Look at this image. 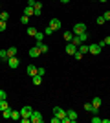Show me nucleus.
<instances>
[{
	"instance_id": "1",
	"label": "nucleus",
	"mask_w": 110,
	"mask_h": 123,
	"mask_svg": "<svg viewBox=\"0 0 110 123\" xmlns=\"http://www.w3.org/2000/svg\"><path fill=\"white\" fill-rule=\"evenodd\" d=\"M86 30H88V28H86V24H83V22H77V24L73 26V35H79V33H84Z\"/></svg>"
},
{
	"instance_id": "2",
	"label": "nucleus",
	"mask_w": 110,
	"mask_h": 123,
	"mask_svg": "<svg viewBox=\"0 0 110 123\" xmlns=\"http://www.w3.org/2000/svg\"><path fill=\"white\" fill-rule=\"evenodd\" d=\"M31 112H33V108L26 105V107L20 108V118H31Z\"/></svg>"
},
{
	"instance_id": "3",
	"label": "nucleus",
	"mask_w": 110,
	"mask_h": 123,
	"mask_svg": "<svg viewBox=\"0 0 110 123\" xmlns=\"http://www.w3.org/2000/svg\"><path fill=\"white\" fill-rule=\"evenodd\" d=\"M88 53H92V55H99V53H101V46H99V44H88Z\"/></svg>"
},
{
	"instance_id": "4",
	"label": "nucleus",
	"mask_w": 110,
	"mask_h": 123,
	"mask_svg": "<svg viewBox=\"0 0 110 123\" xmlns=\"http://www.w3.org/2000/svg\"><path fill=\"white\" fill-rule=\"evenodd\" d=\"M64 50H66V53H68V55H75V51H77V46H75V44H73V42H68V44H66V46H64Z\"/></svg>"
},
{
	"instance_id": "5",
	"label": "nucleus",
	"mask_w": 110,
	"mask_h": 123,
	"mask_svg": "<svg viewBox=\"0 0 110 123\" xmlns=\"http://www.w3.org/2000/svg\"><path fill=\"white\" fill-rule=\"evenodd\" d=\"M53 116H57L59 119H63V118H66V110L61 108V107H55L53 108Z\"/></svg>"
},
{
	"instance_id": "6",
	"label": "nucleus",
	"mask_w": 110,
	"mask_h": 123,
	"mask_svg": "<svg viewBox=\"0 0 110 123\" xmlns=\"http://www.w3.org/2000/svg\"><path fill=\"white\" fill-rule=\"evenodd\" d=\"M28 53H29V57H33V59H37V57H41V50H39V46H33V48H29V51H28Z\"/></svg>"
},
{
	"instance_id": "7",
	"label": "nucleus",
	"mask_w": 110,
	"mask_h": 123,
	"mask_svg": "<svg viewBox=\"0 0 110 123\" xmlns=\"http://www.w3.org/2000/svg\"><path fill=\"white\" fill-rule=\"evenodd\" d=\"M31 121L33 123H42V114L37 112V110H33L31 112Z\"/></svg>"
},
{
	"instance_id": "8",
	"label": "nucleus",
	"mask_w": 110,
	"mask_h": 123,
	"mask_svg": "<svg viewBox=\"0 0 110 123\" xmlns=\"http://www.w3.org/2000/svg\"><path fill=\"white\" fill-rule=\"evenodd\" d=\"M50 26L57 31V30H61V28H63V22L59 20V18H52V20H50Z\"/></svg>"
},
{
	"instance_id": "9",
	"label": "nucleus",
	"mask_w": 110,
	"mask_h": 123,
	"mask_svg": "<svg viewBox=\"0 0 110 123\" xmlns=\"http://www.w3.org/2000/svg\"><path fill=\"white\" fill-rule=\"evenodd\" d=\"M66 116H68L70 123H73V121H77V112H75V110H73V108H70V110H66Z\"/></svg>"
},
{
	"instance_id": "10",
	"label": "nucleus",
	"mask_w": 110,
	"mask_h": 123,
	"mask_svg": "<svg viewBox=\"0 0 110 123\" xmlns=\"http://www.w3.org/2000/svg\"><path fill=\"white\" fill-rule=\"evenodd\" d=\"M7 64H9V68H18L20 61H18L17 57H9V59H7Z\"/></svg>"
},
{
	"instance_id": "11",
	"label": "nucleus",
	"mask_w": 110,
	"mask_h": 123,
	"mask_svg": "<svg viewBox=\"0 0 110 123\" xmlns=\"http://www.w3.org/2000/svg\"><path fill=\"white\" fill-rule=\"evenodd\" d=\"M26 72H28V75H29V77L37 75V66H33V64H29V66L26 68Z\"/></svg>"
},
{
	"instance_id": "12",
	"label": "nucleus",
	"mask_w": 110,
	"mask_h": 123,
	"mask_svg": "<svg viewBox=\"0 0 110 123\" xmlns=\"http://www.w3.org/2000/svg\"><path fill=\"white\" fill-rule=\"evenodd\" d=\"M37 46H39L41 53H48V51H50V46H48V44H42V42H37Z\"/></svg>"
},
{
	"instance_id": "13",
	"label": "nucleus",
	"mask_w": 110,
	"mask_h": 123,
	"mask_svg": "<svg viewBox=\"0 0 110 123\" xmlns=\"http://www.w3.org/2000/svg\"><path fill=\"white\" fill-rule=\"evenodd\" d=\"M17 53H18V50H17L15 46H9V48H7V55H9V57H17ZM9 57H7V59H9Z\"/></svg>"
},
{
	"instance_id": "14",
	"label": "nucleus",
	"mask_w": 110,
	"mask_h": 123,
	"mask_svg": "<svg viewBox=\"0 0 110 123\" xmlns=\"http://www.w3.org/2000/svg\"><path fill=\"white\" fill-rule=\"evenodd\" d=\"M101 103H103V101H101V98H94V99H92V105H94V108H95V110H99Z\"/></svg>"
},
{
	"instance_id": "15",
	"label": "nucleus",
	"mask_w": 110,
	"mask_h": 123,
	"mask_svg": "<svg viewBox=\"0 0 110 123\" xmlns=\"http://www.w3.org/2000/svg\"><path fill=\"white\" fill-rule=\"evenodd\" d=\"M33 37H35L37 42H42V39H44V31H39V30H37V33H35Z\"/></svg>"
},
{
	"instance_id": "16",
	"label": "nucleus",
	"mask_w": 110,
	"mask_h": 123,
	"mask_svg": "<svg viewBox=\"0 0 110 123\" xmlns=\"http://www.w3.org/2000/svg\"><path fill=\"white\" fill-rule=\"evenodd\" d=\"M24 15H28V17H31V15H35V9H33L31 6H26V9H24Z\"/></svg>"
},
{
	"instance_id": "17",
	"label": "nucleus",
	"mask_w": 110,
	"mask_h": 123,
	"mask_svg": "<svg viewBox=\"0 0 110 123\" xmlns=\"http://www.w3.org/2000/svg\"><path fill=\"white\" fill-rule=\"evenodd\" d=\"M33 9H35V15L41 17V9H42V4L41 2H35V6H33Z\"/></svg>"
},
{
	"instance_id": "18",
	"label": "nucleus",
	"mask_w": 110,
	"mask_h": 123,
	"mask_svg": "<svg viewBox=\"0 0 110 123\" xmlns=\"http://www.w3.org/2000/svg\"><path fill=\"white\" fill-rule=\"evenodd\" d=\"M70 42H73V44H75V46H81V44H83V41H81V39H79V35H73V39H72V41H70Z\"/></svg>"
},
{
	"instance_id": "19",
	"label": "nucleus",
	"mask_w": 110,
	"mask_h": 123,
	"mask_svg": "<svg viewBox=\"0 0 110 123\" xmlns=\"http://www.w3.org/2000/svg\"><path fill=\"white\" fill-rule=\"evenodd\" d=\"M41 83H42V75H39V74H37V75H33V85H35V86H39Z\"/></svg>"
},
{
	"instance_id": "20",
	"label": "nucleus",
	"mask_w": 110,
	"mask_h": 123,
	"mask_svg": "<svg viewBox=\"0 0 110 123\" xmlns=\"http://www.w3.org/2000/svg\"><path fill=\"white\" fill-rule=\"evenodd\" d=\"M77 51H81L83 55H84V53H88V44H84V42H83V44L77 48Z\"/></svg>"
},
{
	"instance_id": "21",
	"label": "nucleus",
	"mask_w": 110,
	"mask_h": 123,
	"mask_svg": "<svg viewBox=\"0 0 110 123\" xmlns=\"http://www.w3.org/2000/svg\"><path fill=\"white\" fill-rule=\"evenodd\" d=\"M0 20L7 22V20H9V13H7V11H0Z\"/></svg>"
},
{
	"instance_id": "22",
	"label": "nucleus",
	"mask_w": 110,
	"mask_h": 123,
	"mask_svg": "<svg viewBox=\"0 0 110 123\" xmlns=\"http://www.w3.org/2000/svg\"><path fill=\"white\" fill-rule=\"evenodd\" d=\"M72 39H73V31H64V41L70 42Z\"/></svg>"
},
{
	"instance_id": "23",
	"label": "nucleus",
	"mask_w": 110,
	"mask_h": 123,
	"mask_svg": "<svg viewBox=\"0 0 110 123\" xmlns=\"http://www.w3.org/2000/svg\"><path fill=\"white\" fill-rule=\"evenodd\" d=\"M11 119H20V110H11Z\"/></svg>"
},
{
	"instance_id": "24",
	"label": "nucleus",
	"mask_w": 110,
	"mask_h": 123,
	"mask_svg": "<svg viewBox=\"0 0 110 123\" xmlns=\"http://www.w3.org/2000/svg\"><path fill=\"white\" fill-rule=\"evenodd\" d=\"M53 31H55V30H53L52 26L48 24V26H46V28H44V35H53Z\"/></svg>"
},
{
	"instance_id": "25",
	"label": "nucleus",
	"mask_w": 110,
	"mask_h": 123,
	"mask_svg": "<svg viewBox=\"0 0 110 123\" xmlns=\"http://www.w3.org/2000/svg\"><path fill=\"white\" fill-rule=\"evenodd\" d=\"M7 107H9V103L6 101V99H2V101H0V112H2V110H6Z\"/></svg>"
},
{
	"instance_id": "26",
	"label": "nucleus",
	"mask_w": 110,
	"mask_h": 123,
	"mask_svg": "<svg viewBox=\"0 0 110 123\" xmlns=\"http://www.w3.org/2000/svg\"><path fill=\"white\" fill-rule=\"evenodd\" d=\"M7 50H0V59H2V61H7Z\"/></svg>"
},
{
	"instance_id": "27",
	"label": "nucleus",
	"mask_w": 110,
	"mask_h": 123,
	"mask_svg": "<svg viewBox=\"0 0 110 123\" xmlns=\"http://www.w3.org/2000/svg\"><path fill=\"white\" fill-rule=\"evenodd\" d=\"M2 116H4V118H7V119H9V118H11V108L7 107V108H6V110H2Z\"/></svg>"
},
{
	"instance_id": "28",
	"label": "nucleus",
	"mask_w": 110,
	"mask_h": 123,
	"mask_svg": "<svg viewBox=\"0 0 110 123\" xmlns=\"http://www.w3.org/2000/svg\"><path fill=\"white\" fill-rule=\"evenodd\" d=\"M26 31H28V35H31V37H33V35L37 33V28H33V26H28V30H26Z\"/></svg>"
},
{
	"instance_id": "29",
	"label": "nucleus",
	"mask_w": 110,
	"mask_h": 123,
	"mask_svg": "<svg viewBox=\"0 0 110 123\" xmlns=\"http://www.w3.org/2000/svg\"><path fill=\"white\" fill-rule=\"evenodd\" d=\"M20 22L28 26V24H29V17H28V15H22V17H20Z\"/></svg>"
},
{
	"instance_id": "30",
	"label": "nucleus",
	"mask_w": 110,
	"mask_h": 123,
	"mask_svg": "<svg viewBox=\"0 0 110 123\" xmlns=\"http://www.w3.org/2000/svg\"><path fill=\"white\" fill-rule=\"evenodd\" d=\"M79 39H81L83 42H86L88 41V33H86V31H84V33H79Z\"/></svg>"
},
{
	"instance_id": "31",
	"label": "nucleus",
	"mask_w": 110,
	"mask_h": 123,
	"mask_svg": "<svg viewBox=\"0 0 110 123\" xmlns=\"http://www.w3.org/2000/svg\"><path fill=\"white\" fill-rule=\"evenodd\" d=\"M95 22H97V26H103V24H105V17H103V15H101V17H97V20H95Z\"/></svg>"
},
{
	"instance_id": "32",
	"label": "nucleus",
	"mask_w": 110,
	"mask_h": 123,
	"mask_svg": "<svg viewBox=\"0 0 110 123\" xmlns=\"http://www.w3.org/2000/svg\"><path fill=\"white\" fill-rule=\"evenodd\" d=\"M83 53H81V51H75V55H73V59H75V61H81V59H83Z\"/></svg>"
},
{
	"instance_id": "33",
	"label": "nucleus",
	"mask_w": 110,
	"mask_h": 123,
	"mask_svg": "<svg viewBox=\"0 0 110 123\" xmlns=\"http://www.w3.org/2000/svg\"><path fill=\"white\" fill-rule=\"evenodd\" d=\"M37 74H39V75H44V74H46V68H44V66H39V68H37Z\"/></svg>"
},
{
	"instance_id": "34",
	"label": "nucleus",
	"mask_w": 110,
	"mask_h": 123,
	"mask_svg": "<svg viewBox=\"0 0 110 123\" xmlns=\"http://www.w3.org/2000/svg\"><path fill=\"white\" fill-rule=\"evenodd\" d=\"M2 99H7V92H6V90H2V88H0V101H2Z\"/></svg>"
},
{
	"instance_id": "35",
	"label": "nucleus",
	"mask_w": 110,
	"mask_h": 123,
	"mask_svg": "<svg viewBox=\"0 0 110 123\" xmlns=\"http://www.w3.org/2000/svg\"><path fill=\"white\" fill-rule=\"evenodd\" d=\"M92 123H101V118H97V114H94V118H92Z\"/></svg>"
},
{
	"instance_id": "36",
	"label": "nucleus",
	"mask_w": 110,
	"mask_h": 123,
	"mask_svg": "<svg viewBox=\"0 0 110 123\" xmlns=\"http://www.w3.org/2000/svg\"><path fill=\"white\" fill-rule=\"evenodd\" d=\"M103 17H105V20H110V11H105V13H103Z\"/></svg>"
},
{
	"instance_id": "37",
	"label": "nucleus",
	"mask_w": 110,
	"mask_h": 123,
	"mask_svg": "<svg viewBox=\"0 0 110 123\" xmlns=\"http://www.w3.org/2000/svg\"><path fill=\"white\" fill-rule=\"evenodd\" d=\"M4 30H6V22L0 20V31H4Z\"/></svg>"
},
{
	"instance_id": "38",
	"label": "nucleus",
	"mask_w": 110,
	"mask_h": 123,
	"mask_svg": "<svg viewBox=\"0 0 110 123\" xmlns=\"http://www.w3.org/2000/svg\"><path fill=\"white\" fill-rule=\"evenodd\" d=\"M20 121L22 123H29V121H31V118H20Z\"/></svg>"
},
{
	"instance_id": "39",
	"label": "nucleus",
	"mask_w": 110,
	"mask_h": 123,
	"mask_svg": "<svg viewBox=\"0 0 110 123\" xmlns=\"http://www.w3.org/2000/svg\"><path fill=\"white\" fill-rule=\"evenodd\" d=\"M59 121H61V119H59L57 116H53V118H52V123H59Z\"/></svg>"
},
{
	"instance_id": "40",
	"label": "nucleus",
	"mask_w": 110,
	"mask_h": 123,
	"mask_svg": "<svg viewBox=\"0 0 110 123\" xmlns=\"http://www.w3.org/2000/svg\"><path fill=\"white\" fill-rule=\"evenodd\" d=\"M103 42H105V46H106V44H110V35L105 37V41H103Z\"/></svg>"
},
{
	"instance_id": "41",
	"label": "nucleus",
	"mask_w": 110,
	"mask_h": 123,
	"mask_svg": "<svg viewBox=\"0 0 110 123\" xmlns=\"http://www.w3.org/2000/svg\"><path fill=\"white\" fill-rule=\"evenodd\" d=\"M59 2H63V4H68L70 0H59Z\"/></svg>"
},
{
	"instance_id": "42",
	"label": "nucleus",
	"mask_w": 110,
	"mask_h": 123,
	"mask_svg": "<svg viewBox=\"0 0 110 123\" xmlns=\"http://www.w3.org/2000/svg\"><path fill=\"white\" fill-rule=\"evenodd\" d=\"M99 2H108V0H99Z\"/></svg>"
}]
</instances>
